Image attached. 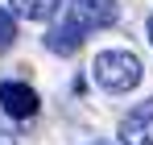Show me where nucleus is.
Wrapping results in <instances>:
<instances>
[{"label":"nucleus","mask_w":153,"mask_h":145,"mask_svg":"<svg viewBox=\"0 0 153 145\" xmlns=\"http://www.w3.org/2000/svg\"><path fill=\"white\" fill-rule=\"evenodd\" d=\"M91 75H95V83H100L103 91L120 96V91H132L141 83V58L128 54V50H103V54H95V62H91Z\"/></svg>","instance_id":"1"},{"label":"nucleus","mask_w":153,"mask_h":145,"mask_svg":"<svg viewBox=\"0 0 153 145\" xmlns=\"http://www.w3.org/2000/svg\"><path fill=\"white\" fill-rule=\"evenodd\" d=\"M120 17V4L116 0H66L62 4V25H71L75 33H95V29H108Z\"/></svg>","instance_id":"2"},{"label":"nucleus","mask_w":153,"mask_h":145,"mask_svg":"<svg viewBox=\"0 0 153 145\" xmlns=\"http://www.w3.org/2000/svg\"><path fill=\"white\" fill-rule=\"evenodd\" d=\"M79 46H83V33H75L71 25H62V21L46 33V50H50V54H75Z\"/></svg>","instance_id":"5"},{"label":"nucleus","mask_w":153,"mask_h":145,"mask_svg":"<svg viewBox=\"0 0 153 145\" xmlns=\"http://www.w3.org/2000/svg\"><path fill=\"white\" fill-rule=\"evenodd\" d=\"M37 91L29 87V83H0V108L13 116V120H29V116H37Z\"/></svg>","instance_id":"3"},{"label":"nucleus","mask_w":153,"mask_h":145,"mask_svg":"<svg viewBox=\"0 0 153 145\" xmlns=\"http://www.w3.org/2000/svg\"><path fill=\"white\" fill-rule=\"evenodd\" d=\"M120 145H153V99H145L120 120Z\"/></svg>","instance_id":"4"},{"label":"nucleus","mask_w":153,"mask_h":145,"mask_svg":"<svg viewBox=\"0 0 153 145\" xmlns=\"http://www.w3.org/2000/svg\"><path fill=\"white\" fill-rule=\"evenodd\" d=\"M95 145H108V141H95Z\"/></svg>","instance_id":"10"},{"label":"nucleus","mask_w":153,"mask_h":145,"mask_svg":"<svg viewBox=\"0 0 153 145\" xmlns=\"http://www.w3.org/2000/svg\"><path fill=\"white\" fill-rule=\"evenodd\" d=\"M0 145H17V137H13V133H8L4 124H0Z\"/></svg>","instance_id":"8"},{"label":"nucleus","mask_w":153,"mask_h":145,"mask_svg":"<svg viewBox=\"0 0 153 145\" xmlns=\"http://www.w3.org/2000/svg\"><path fill=\"white\" fill-rule=\"evenodd\" d=\"M8 4H13V13L25 17V21H50L54 13L62 8V0H8Z\"/></svg>","instance_id":"6"},{"label":"nucleus","mask_w":153,"mask_h":145,"mask_svg":"<svg viewBox=\"0 0 153 145\" xmlns=\"http://www.w3.org/2000/svg\"><path fill=\"white\" fill-rule=\"evenodd\" d=\"M149 42H153V17H149Z\"/></svg>","instance_id":"9"},{"label":"nucleus","mask_w":153,"mask_h":145,"mask_svg":"<svg viewBox=\"0 0 153 145\" xmlns=\"http://www.w3.org/2000/svg\"><path fill=\"white\" fill-rule=\"evenodd\" d=\"M13 42H17V13L13 8H0V54L13 50Z\"/></svg>","instance_id":"7"}]
</instances>
